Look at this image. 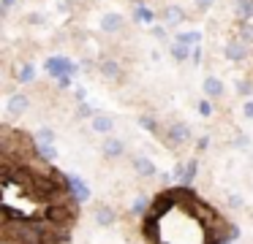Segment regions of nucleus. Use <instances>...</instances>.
Returning a JSON list of instances; mask_svg holds the SVG:
<instances>
[{
    "label": "nucleus",
    "mask_w": 253,
    "mask_h": 244,
    "mask_svg": "<svg viewBox=\"0 0 253 244\" xmlns=\"http://www.w3.org/2000/svg\"><path fill=\"white\" fill-rule=\"evenodd\" d=\"M164 139H166V144L169 146H185L188 141L193 139V133H191V128H188L185 122H180V119H174V122H169L166 125V130H164Z\"/></svg>",
    "instance_id": "obj_1"
},
{
    "label": "nucleus",
    "mask_w": 253,
    "mask_h": 244,
    "mask_svg": "<svg viewBox=\"0 0 253 244\" xmlns=\"http://www.w3.org/2000/svg\"><path fill=\"white\" fill-rule=\"evenodd\" d=\"M93 220H95V225L109 228V225H115V222H117V211L112 209L109 204H95V209H93Z\"/></svg>",
    "instance_id": "obj_2"
},
{
    "label": "nucleus",
    "mask_w": 253,
    "mask_h": 244,
    "mask_svg": "<svg viewBox=\"0 0 253 244\" xmlns=\"http://www.w3.org/2000/svg\"><path fill=\"white\" fill-rule=\"evenodd\" d=\"M248 54V43L240 41V38H234V41L226 43V57L231 60V63H240V60H245Z\"/></svg>",
    "instance_id": "obj_3"
},
{
    "label": "nucleus",
    "mask_w": 253,
    "mask_h": 244,
    "mask_svg": "<svg viewBox=\"0 0 253 244\" xmlns=\"http://www.w3.org/2000/svg\"><path fill=\"white\" fill-rule=\"evenodd\" d=\"M101 152H104V157H109V160H117V157H123V152H126V144H123L120 139H104Z\"/></svg>",
    "instance_id": "obj_4"
},
{
    "label": "nucleus",
    "mask_w": 253,
    "mask_h": 244,
    "mask_svg": "<svg viewBox=\"0 0 253 244\" xmlns=\"http://www.w3.org/2000/svg\"><path fill=\"white\" fill-rule=\"evenodd\" d=\"M133 171L142 179H153L155 174H158V168H155V163L150 160V157H136V160H133Z\"/></svg>",
    "instance_id": "obj_5"
},
{
    "label": "nucleus",
    "mask_w": 253,
    "mask_h": 244,
    "mask_svg": "<svg viewBox=\"0 0 253 244\" xmlns=\"http://www.w3.org/2000/svg\"><path fill=\"white\" fill-rule=\"evenodd\" d=\"M123 27H126V16L123 14H104V19H101V30L106 33H120Z\"/></svg>",
    "instance_id": "obj_6"
},
{
    "label": "nucleus",
    "mask_w": 253,
    "mask_h": 244,
    "mask_svg": "<svg viewBox=\"0 0 253 244\" xmlns=\"http://www.w3.org/2000/svg\"><path fill=\"white\" fill-rule=\"evenodd\" d=\"M202 90H204V95H207L210 101H218V98L223 95V84H220L218 76H207L204 84H202Z\"/></svg>",
    "instance_id": "obj_7"
},
{
    "label": "nucleus",
    "mask_w": 253,
    "mask_h": 244,
    "mask_svg": "<svg viewBox=\"0 0 253 244\" xmlns=\"http://www.w3.org/2000/svg\"><path fill=\"white\" fill-rule=\"evenodd\" d=\"M90 125H93V130L101 133V136H109V130L115 128V122H112L109 114H95V117L90 119Z\"/></svg>",
    "instance_id": "obj_8"
},
{
    "label": "nucleus",
    "mask_w": 253,
    "mask_h": 244,
    "mask_svg": "<svg viewBox=\"0 0 253 244\" xmlns=\"http://www.w3.org/2000/svg\"><path fill=\"white\" fill-rule=\"evenodd\" d=\"M66 184H68V193L77 195V201H84L90 195V190L82 184V179H79V176H66Z\"/></svg>",
    "instance_id": "obj_9"
},
{
    "label": "nucleus",
    "mask_w": 253,
    "mask_h": 244,
    "mask_svg": "<svg viewBox=\"0 0 253 244\" xmlns=\"http://www.w3.org/2000/svg\"><path fill=\"white\" fill-rule=\"evenodd\" d=\"M128 211H131L133 217H142V214H150V201L144 198V195H139V198H133L131 204H128Z\"/></svg>",
    "instance_id": "obj_10"
},
{
    "label": "nucleus",
    "mask_w": 253,
    "mask_h": 244,
    "mask_svg": "<svg viewBox=\"0 0 253 244\" xmlns=\"http://www.w3.org/2000/svg\"><path fill=\"white\" fill-rule=\"evenodd\" d=\"M234 14L240 22H248L253 16V0H237L234 3Z\"/></svg>",
    "instance_id": "obj_11"
},
{
    "label": "nucleus",
    "mask_w": 253,
    "mask_h": 244,
    "mask_svg": "<svg viewBox=\"0 0 253 244\" xmlns=\"http://www.w3.org/2000/svg\"><path fill=\"white\" fill-rule=\"evenodd\" d=\"M28 95H11V101H8V114H11V117H19V114L25 111V108H28Z\"/></svg>",
    "instance_id": "obj_12"
},
{
    "label": "nucleus",
    "mask_w": 253,
    "mask_h": 244,
    "mask_svg": "<svg viewBox=\"0 0 253 244\" xmlns=\"http://www.w3.org/2000/svg\"><path fill=\"white\" fill-rule=\"evenodd\" d=\"M101 73L106 76V79H120V65H117V60H101Z\"/></svg>",
    "instance_id": "obj_13"
},
{
    "label": "nucleus",
    "mask_w": 253,
    "mask_h": 244,
    "mask_svg": "<svg viewBox=\"0 0 253 244\" xmlns=\"http://www.w3.org/2000/svg\"><path fill=\"white\" fill-rule=\"evenodd\" d=\"M196 171H199V160L193 157V160L185 163V174H182V179H180L182 187H191V182H193V176H196Z\"/></svg>",
    "instance_id": "obj_14"
},
{
    "label": "nucleus",
    "mask_w": 253,
    "mask_h": 244,
    "mask_svg": "<svg viewBox=\"0 0 253 244\" xmlns=\"http://www.w3.org/2000/svg\"><path fill=\"white\" fill-rule=\"evenodd\" d=\"M164 19H166V25H180V22L185 19V14H182L180 5H169V8L164 11Z\"/></svg>",
    "instance_id": "obj_15"
},
{
    "label": "nucleus",
    "mask_w": 253,
    "mask_h": 244,
    "mask_svg": "<svg viewBox=\"0 0 253 244\" xmlns=\"http://www.w3.org/2000/svg\"><path fill=\"white\" fill-rule=\"evenodd\" d=\"M36 155L41 157V160H46V163H52L57 157V149L52 144H36Z\"/></svg>",
    "instance_id": "obj_16"
},
{
    "label": "nucleus",
    "mask_w": 253,
    "mask_h": 244,
    "mask_svg": "<svg viewBox=\"0 0 253 244\" xmlns=\"http://www.w3.org/2000/svg\"><path fill=\"white\" fill-rule=\"evenodd\" d=\"M191 52H193V46H185V43H174V46H171V57H174L177 63L191 60Z\"/></svg>",
    "instance_id": "obj_17"
},
{
    "label": "nucleus",
    "mask_w": 253,
    "mask_h": 244,
    "mask_svg": "<svg viewBox=\"0 0 253 244\" xmlns=\"http://www.w3.org/2000/svg\"><path fill=\"white\" fill-rule=\"evenodd\" d=\"M199 41H202V33H199V30L180 33V35H177V43H185V46H193V43L199 46Z\"/></svg>",
    "instance_id": "obj_18"
},
{
    "label": "nucleus",
    "mask_w": 253,
    "mask_h": 244,
    "mask_svg": "<svg viewBox=\"0 0 253 244\" xmlns=\"http://www.w3.org/2000/svg\"><path fill=\"white\" fill-rule=\"evenodd\" d=\"M234 90H237V95H240V98H248V95H253V81L251 79H237Z\"/></svg>",
    "instance_id": "obj_19"
},
{
    "label": "nucleus",
    "mask_w": 253,
    "mask_h": 244,
    "mask_svg": "<svg viewBox=\"0 0 253 244\" xmlns=\"http://www.w3.org/2000/svg\"><path fill=\"white\" fill-rule=\"evenodd\" d=\"M36 144H55V130L52 128H41L36 133Z\"/></svg>",
    "instance_id": "obj_20"
},
{
    "label": "nucleus",
    "mask_w": 253,
    "mask_h": 244,
    "mask_svg": "<svg viewBox=\"0 0 253 244\" xmlns=\"http://www.w3.org/2000/svg\"><path fill=\"white\" fill-rule=\"evenodd\" d=\"M17 79L22 81V84L33 81L36 79V68H33V65H22V68H19V73H17Z\"/></svg>",
    "instance_id": "obj_21"
},
{
    "label": "nucleus",
    "mask_w": 253,
    "mask_h": 244,
    "mask_svg": "<svg viewBox=\"0 0 253 244\" xmlns=\"http://www.w3.org/2000/svg\"><path fill=\"white\" fill-rule=\"evenodd\" d=\"M139 125H142L144 130H150V133H161L158 122H155L153 117H147V114H142V117H139Z\"/></svg>",
    "instance_id": "obj_22"
},
{
    "label": "nucleus",
    "mask_w": 253,
    "mask_h": 244,
    "mask_svg": "<svg viewBox=\"0 0 253 244\" xmlns=\"http://www.w3.org/2000/svg\"><path fill=\"white\" fill-rule=\"evenodd\" d=\"M240 41L253 43V27H251V25H242V27H240Z\"/></svg>",
    "instance_id": "obj_23"
},
{
    "label": "nucleus",
    "mask_w": 253,
    "mask_h": 244,
    "mask_svg": "<svg viewBox=\"0 0 253 244\" xmlns=\"http://www.w3.org/2000/svg\"><path fill=\"white\" fill-rule=\"evenodd\" d=\"M226 201H229V206H231V209H240V206L245 204V198H242L240 193H229V198H226Z\"/></svg>",
    "instance_id": "obj_24"
},
{
    "label": "nucleus",
    "mask_w": 253,
    "mask_h": 244,
    "mask_svg": "<svg viewBox=\"0 0 253 244\" xmlns=\"http://www.w3.org/2000/svg\"><path fill=\"white\" fill-rule=\"evenodd\" d=\"M136 19H142V22H150V19H153V14H150V11L144 8V5H136Z\"/></svg>",
    "instance_id": "obj_25"
},
{
    "label": "nucleus",
    "mask_w": 253,
    "mask_h": 244,
    "mask_svg": "<svg viewBox=\"0 0 253 244\" xmlns=\"http://www.w3.org/2000/svg\"><path fill=\"white\" fill-rule=\"evenodd\" d=\"M199 111H202V117H210V114H212V106H210V101H199Z\"/></svg>",
    "instance_id": "obj_26"
},
{
    "label": "nucleus",
    "mask_w": 253,
    "mask_h": 244,
    "mask_svg": "<svg viewBox=\"0 0 253 244\" xmlns=\"http://www.w3.org/2000/svg\"><path fill=\"white\" fill-rule=\"evenodd\" d=\"M242 117L253 119V101H245V106H242Z\"/></svg>",
    "instance_id": "obj_27"
},
{
    "label": "nucleus",
    "mask_w": 253,
    "mask_h": 244,
    "mask_svg": "<svg viewBox=\"0 0 253 244\" xmlns=\"http://www.w3.org/2000/svg\"><path fill=\"white\" fill-rule=\"evenodd\" d=\"M191 63H193V65L202 63V46H193V52H191Z\"/></svg>",
    "instance_id": "obj_28"
},
{
    "label": "nucleus",
    "mask_w": 253,
    "mask_h": 244,
    "mask_svg": "<svg viewBox=\"0 0 253 244\" xmlns=\"http://www.w3.org/2000/svg\"><path fill=\"white\" fill-rule=\"evenodd\" d=\"M79 117H90V119H93L95 114H93V108H90V106H84V103H82V106H79Z\"/></svg>",
    "instance_id": "obj_29"
},
{
    "label": "nucleus",
    "mask_w": 253,
    "mask_h": 244,
    "mask_svg": "<svg viewBox=\"0 0 253 244\" xmlns=\"http://www.w3.org/2000/svg\"><path fill=\"white\" fill-rule=\"evenodd\" d=\"M210 5H212V0H196V8L199 11H207Z\"/></svg>",
    "instance_id": "obj_30"
},
{
    "label": "nucleus",
    "mask_w": 253,
    "mask_h": 244,
    "mask_svg": "<svg viewBox=\"0 0 253 244\" xmlns=\"http://www.w3.org/2000/svg\"><path fill=\"white\" fill-rule=\"evenodd\" d=\"M234 144H237V146H248L251 141H248V136H245V133H240V136H237V141H234Z\"/></svg>",
    "instance_id": "obj_31"
},
{
    "label": "nucleus",
    "mask_w": 253,
    "mask_h": 244,
    "mask_svg": "<svg viewBox=\"0 0 253 244\" xmlns=\"http://www.w3.org/2000/svg\"><path fill=\"white\" fill-rule=\"evenodd\" d=\"M210 146V136H202V139H199V152H204Z\"/></svg>",
    "instance_id": "obj_32"
},
{
    "label": "nucleus",
    "mask_w": 253,
    "mask_h": 244,
    "mask_svg": "<svg viewBox=\"0 0 253 244\" xmlns=\"http://www.w3.org/2000/svg\"><path fill=\"white\" fill-rule=\"evenodd\" d=\"M153 33H155V38H166V30H164V27H153Z\"/></svg>",
    "instance_id": "obj_33"
},
{
    "label": "nucleus",
    "mask_w": 253,
    "mask_h": 244,
    "mask_svg": "<svg viewBox=\"0 0 253 244\" xmlns=\"http://www.w3.org/2000/svg\"><path fill=\"white\" fill-rule=\"evenodd\" d=\"M3 5H6V8H11V5H14V0H3Z\"/></svg>",
    "instance_id": "obj_34"
}]
</instances>
